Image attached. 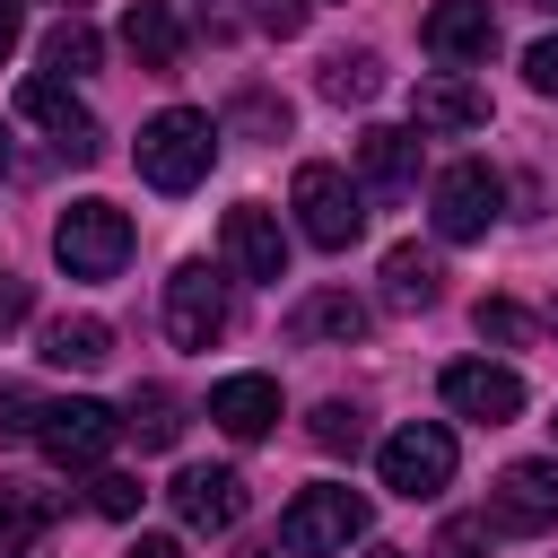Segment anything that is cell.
<instances>
[{"label":"cell","mask_w":558,"mask_h":558,"mask_svg":"<svg viewBox=\"0 0 558 558\" xmlns=\"http://www.w3.org/2000/svg\"><path fill=\"white\" fill-rule=\"evenodd\" d=\"M209 157H218V122L192 113V105H166V113L140 131V174H148L157 192H192V183L209 174Z\"/></svg>","instance_id":"6da1fadb"},{"label":"cell","mask_w":558,"mask_h":558,"mask_svg":"<svg viewBox=\"0 0 558 558\" xmlns=\"http://www.w3.org/2000/svg\"><path fill=\"white\" fill-rule=\"evenodd\" d=\"M52 253H61L70 279H113V270L131 262V218H122L113 201H70V209L52 218Z\"/></svg>","instance_id":"7a4b0ae2"},{"label":"cell","mask_w":558,"mask_h":558,"mask_svg":"<svg viewBox=\"0 0 558 558\" xmlns=\"http://www.w3.org/2000/svg\"><path fill=\"white\" fill-rule=\"evenodd\" d=\"M296 227H305V244H323V253H349L357 235H366V201H357V183L340 174V166H296Z\"/></svg>","instance_id":"3957f363"},{"label":"cell","mask_w":558,"mask_h":558,"mask_svg":"<svg viewBox=\"0 0 558 558\" xmlns=\"http://www.w3.org/2000/svg\"><path fill=\"white\" fill-rule=\"evenodd\" d=\"M357 532H366V497H357V488H331V480L305 488V497L279 514V549H288V558H331V549H349Z\"/></svg>","instance_id":"277c9868"},{"label":"cell","mask_w":558,"mask_h":558,"mask_svg":"<svg viewBox=\"0 0 558 558\" xmlns=\"http://www.w3.org/2000/svg\"><path fill=\"white\" fill-rule=\"evenodd\" d=\"M113 436H122V418H113L105 401H44V418H35V445H44V462H61V471H96V462L113 453Z\"/></svg>","instance_id":"5b68a950"},{"label":"cell","mask_w":558,"mask_h":558,"mask_svg":"<svg viewBox=\"0 0 558 558\" xmlns=\"http://www.w3.org/2000/svg\"><path fill=\"white\" fill-rule=\"evenodd\" d=\"M384 488L392 497H436L445 480H453V436L436 427V418H410L401 436H384Z\"/></svg>","instance_id":"8992f818"},{"label":"cell","mask_w":558,"mask_h":558,"mask_svg":"<svg viewBox=\"0 0 558 558\" xmlns=\"http://www.w3.org/2000/svg\"><path fill=\"white\" fill-rule=\"evenodd\" d=\"M497 201H506V183H497L480 157L445 166V174H436V235H445V244H471V235H488Z\"/></svg>","instance_id":"52a82bcc"},{"label":"cell","mask_w":558,"mask_h":558,"mask_svg":"<svg viewBox=\"0 0 558 558\" xmlns=\"http://www.w3.org/2000/svg\"><path fill=\"white\" fill-rule=\"evenodd\" d=\"M166 331H174V349H209L227 331V288L209 279V262H183L166 279Z\"/></svg>","instance_id":"ba28073f"},{"label":"cell","mask_w":558,"mask_h":558,"mask_svg":"<svg viewBox=\"0 0 558 558\" xmlns=\"http://www.w3.org/2000/svg\"><path fill=\"white\" fill-rule=\"evenodd\" d=\"M445 410H462L480 427H506L523 410V375L514 366H488V357H453L445 366Z\"/></svg>","instance_id":"9c48e42d"},{"label":"cell","mask_w":558,"mask_h":558,"mask_svg":"<svg viewBox=\"0 0 558 558\" xmlns=\"http://www.w3.org/2000/svg\"><path fill=\"white\" fill-rule=\"evenodd\" d=\"M174 514L192 532H235L244 523V480L218 471V462H192V471H174Z\"/></svg>","instance_id":"30bf717a"},{"label":"cell","mask_w":558,"mask_h":558,"mask_svg":"<svg viewBox=\"0 0 558 558\" xmlns=\"http://www.w3.org/2000/svg\"><path fill=\"white\" fill-rule=\"evenodd\" d=\"M497 532H558V462H514L497 480Z\"/></svg>","instance_id":"8fae6325"},{"label":"cell","mask_w":558,"mask_h":558,"mask_svg":"<svg viewBox=\"0 0 558 558\" xmlns=\"http://www.w3.org/2000/svg\"><path fill=\"white\" fill-rule=\"evenodd\" d=\"M418 44L436 61H488L497 52V17H488V0H436L427 26H418Z\"/></svg>","instance_id":"7c38bea8"},{"label":"cell","mask_w":558,"mask_h":558,"mask_svg":"<svg viewBox=\"0 0 558 558\" xmlns=\"http://www.w3.org/2000/svg\"><path fill=\"white\" fill-rule=\"evenodd\" d=\"M227 262L244 270V279H288V235H279V218L262 209V201H235L227 209Z\"/></svg>","instance_id":"4fadbf2b"},{"label":"cell","mask_w":558,"mask_h":558,"mask_svg":"<svg viewBox=\"0 0 558 558\" xmlns=\"http://www.w3.org/2000/svg\"><path fill=\"white\" fill-rule=\"evenodd\" d=\"M17 113H26V122H44V131L61 140V157H78V166L105 148V140H96V122L78 113V96H70L61 78H26V87H17Z\"/></svg>","instance_id":"5bb4252c"},{"label":"cell","mask_w":558,"mask_h":558,"mask_svg":"<svg viewBox=\"0 0 558 558\" xmlns=\"http://www.w3.org/2000/svg\"><path fill=\"white\" fill-rule=\"evenodd\" d=\"M410 122H418V131H480V122H488V87L436 70V78L410 87Z\"/></svg>","instance_id":"9a60e30c"},{"label":"cell","mask_w":558,"mask_h":558,"mask_svg":"<svg viewBox=\"0 0 558 558\" xmlns=\"http://www.w3.org/2000/svg\"><path fill=\"white\" fill-rule=\"evenodd\" d=\"M357 183L366 192H410L418 183V140L410 131H392V122H375V131H357Z\"/></svg>","instance_id":"2e32d148"},{"label":"cell","mask_w":558,"mask_h":558,"mask_svg":"<svg viewBox=\"0 0 558 558\" xmlns=\"http://www.w3.org/2000/svg\"><path fill=\"white\" fill-rule=\"evenodd\" d=\"M122 44H131L140 70H174V61H183V17H174L166 0H131V9H122Z\"/></svg>","instance_id":"e0dca14e"},{"label":"cell","mask_w":558,"mask_h":558,"mask_svg":"<svg viewBox=\"0 0 558 558\" xmlns=\"http://www.w3.org/2000/svg\"><path fill=\"white\" fill-rule=\"evenodd\" d=\"M209 418H218L227 436H270V418H279V384H270V375H227V384L209 392Z\"/></svg>","instance_id":"ac0fdd59"},{"label":"cell","mask_w":558,"mask_h":558,"mask_svg":"<svg viewBox=\"0 0 558 558\" xmlns=\"http://www.w3.org/2000/svg\"><path fill=\"white\" fill-rule=\"evenodd\" d=\"M52 532V497L26 480H0V558H35Z\"/></svg>","instance_id":"d6986e66"},{"label":"cell","mask_w":558,"mask_h":558,"mask_svg":"<svg viewBox=\"0 0 558 558\" xmlns=\"http://www.w3.org/2000/svg\"><path fill=\"white\" fill-rule=\"evenodd\" d=\"M288 331H296V340H331V349H349V340H366V305H357L349 288H323V296H305V305L288 314Z\"/></svg>","instance_id":"ffe728a7"},{"label":"cell","mask_w":558,"mask_h":558,"mask_svg":"<svg viewBox=\"0 0 558 558\" xmlns=\"http://www.w3.org/2000/svg\"><path fill=\"white\" fill-rule=\"evenodd\" d=\"M436 288H445L436 253H418V244H392V253H384V305L418 314V305H436Z\"/></svg>","instance_id":"44dd1931"},{"label":"cell","mask_w":558,"mask_h":558,"mask_svg":"<svg viewBox=\"0 0 558 558\" xmlns=\"http://www.w3.org/2000/svg\"><path fill=\"white\" fill-rule=\"evenodd\" d=\"M44 357L52 366H105L113 357V331L96 314H61V323H44Z\"/></svg>","instance_id":"7402d4cb"},{"label":"cell","mask_w":558,"mask_h":558,"mask_svg":"<svg viewBox=\"0 0 558 558\" xmlns=\"http://www.w3.org/2000/svg\"><path fill=\"white\" fill-rule=\"evenodd\" d=\"M122 427L157 453V445H174V436H183V401H174L166 384H140V392H131V410H122Z\"/></svg>","instance_id":"603a6c76"},{"label":"cell","mask_w":558,"mask_h":558,"mask_svg":"<svg viewBox=\"0 0 558 558\" xmlns=\"http://www.w3.org/2000/svg\"><path fill=\"white\" fill-rule=\"evenodd\" d=\"M44 61H52V78H87V70L105 61V35H96L87 17H61V26L44 35Z\"/></svg>","instance_id":"cb8c5ba5"},{"label":"cell","mask_w":558,"mask_h":558,"mask_svg":"<svg viewBox=\"0 0 558 558\" xmlns=\"http://www.w3.org/2000/svg\"><path fill=\"white\" fill-rule=\"evenodd\" d=\"M323 96L331 105H366L375 96V52H331L323 61Z\"/></svg>","instance_id":"d4e9b609"},{"label":"cell","mask_w":558,"mask_h":558,"mask_svg":"<svg viewBox=\"0 0 558 558\" xmlns=\"http://www.w3.org/2000/svg\"><path fill=\"white\" fill-rule=\"evenodd\" d=\"M314 445H323V453H357V445H366L357 401H323V410H314Z\"/></svg>","instance_id":"484cf974"},{"label":"cell","mask_w":558,"mask_h":558,"mask_svg":"<svg viewBox=\"0 0 558 558\" xmlns=\"http://www.w3.org/2000/svg\"><path fill=\"white\" fill-rule=\"evenodd\" d=\"M87 506H96L105 523H131V514H140V480H122V471H96V488H87Z\"/></svg>","instance_id":"4316f807"},{"label":"cell","mask_w":558,"mask_h":558,"mask_svg":"<svg viewBox=\"0 0 558 558\" xmlns=\"http://www.w3.org/2000/svg\"><path fill=\"white\" fill-rule=\"evenodd\" d=\"M35 418H44V401H35L26 384H0V445H17V436H35Z\"/></svg>","instance_id":"83f0119b"},{"label":"cell","mask_w":558,"mask_h":558,"mask_svg":"<svg viewBox=\"0 0 558 558\" xmlns=\"http://www.w3.org/2000/svg\"><path fill=\"white\" fill-rule=\"evenodd\" d=\"M480 549H488V514H453L436 532V558H480Z\"/></svg>","instance_id":"f1b7e54d"},{"label":"cell","mask_w":558,"mask_h":558,"mask_svg":"<svg viewBox=\"0 0 558 558\" xmlns=\"http://www.w3.org/2000/svg\"><path fill=\"white\" fill-rule=\"evenodd\" d=\"M480 331H488V340H532V314L506 305V296H488V305H480Z\"/></svg>","instance_id":"f546056e"},{"label":"cell","mask_w":558,"mask_h":558,"mask_svg":"<svg viewBox=\"0 0 558 558\" xmlns=\"http://www.w3.org/2000/svg\"><path fill=\"white\" fill-rule=\"evenodd\" d=\"M253 26L262 35H296L305 26V0H253Z\"/></svg>","instance_id":"4dcf8cb0"},{"label":"cell","mask_w":558,"mask_h":558,"mask_svg":"<svg viewBox=\"0 0 558 558\" xmlns=\"http://www.w3.org/2000/svg\"><path fill=\"white\" fill-rule=\"evenodd\" d=\"M523 78H532L541 96H558V35H541V44L523 52Z\"/></svg>","instance_id":"1f68e13d"},{"label":"cell","mask_w":558,"mask_h":558,"mask_svg":"<svg viewBox=\"0 0 558 558\" xmlns=\"http://www.w3.org/2000/svg\"><path fill=\"white\" fill-rule=\"evenodd\" d=\"M26 305H35V296H26V279L0 262V331H9V323H26Z\"/></svg>","instance_id":"d6a6232c"},{"label":"cell","mask_w":558,"mask_h":558,"mask_svg":"<svg viewBox=\"0 0 558 558\" xmlns=\"http://www.w3.org/2000/svg\"><path fill=\"white\" fill-rule=\"evenodd\" d=\"M122 558H183V549H174V541H166V532H140V541H131V549H122Z\"/></svg>","instance_id":"836d02e7"},{"label":"cell","mask_w":558,"mask_h":558,"mask_svg":"<svg viewBox=\"0 0 558 558\" xmlns=\"http://www.w3.org/2000/svg\"><path fill=\"white\" fill-rule=\"evenodd\" d=\"M17 52V0H0V61Z\"/></svg>","instance_id":"e575fe53"},{"label":"cell","mask_w":558,"mask_h":558,"mask_svg":"<svg viewBox=\"0 0 558 558\" xmlns=\"http://www.w3.org/2000/svg\"><path fill=\"white\" fill-rule=\"evenodd\" d=\"M366 558H410V549H366Z\"/></svg>","instance_id":"d590c367"},{"label":"cell","mask_w":558,"mask_h":558,"mask_svg":"<svg viewBox=\"0 0 558 558\" xmlns=\"http://www.w3.org/2000/svg\"><path fill=\"white\" fill-rule=\"evenodd\" d=\"M0 174H9V131H0Z\"/></svg>","instance_id":"8d00e7d4"},{"label":"cell","mask_w":558,"mask_h":558,"mask_svg":"<svg viewBox=\"0 0 558 558\" xmlns=\"http://www.w3.org/2000/svg\"><path fill=\"white\" fill-rule=\"evenodd\" d=\"M532 9H549V17H558V0H532Z\"/></svg>","instance_id":"74e56055"},{"label":"cell","mask_w":558,"mask_h":558,"mask_svg":"<svg viewBox=\"0 0 558 558\" xmlns=\"http://www.w3.org/2000/svg\"><path fill=\"white\" fill-rule=\"evenodd\" d=\"M61 9H70V17H78V0H61Z\"/></svg>","instance_id":"f35d334b"},{"label":"cell","mask_w":558,"mask_h":558,"mask_svg":"<svg viewBox=\"0 0 558 558\" xmlns=\"http://www.w3.org/2000/svg\"><path fill=\"white\" fill-rule=\"evenodd\" d=\"M253 558H270V549H253Z\"/></svg>","instance_id":"ab89813d"},{"label":"cell","mask_w":558,"mask_h":558,"mask_svg":"<svg viewBox=\"0 0 558 558\" xmlns=\"http://www.w3.org/2000/svg\"><path fill=\"white\" fill-rule=\"evenodd\" d=\"M549 427H558V418H549Z\"/></svg>","instance_id":"60d3db41"}]
</instances>
